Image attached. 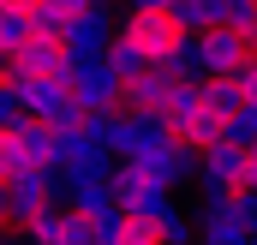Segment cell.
<instances>
[{
	"mask_svg": "<svg viewBox=\"0 0 257 245\" xmlns=\"http://www.w3.org/2000/svg\"><path fill=\"white\" fill-rule=\"evenodd\" d=\"M96 0H42L36 12H30V24H36V36H66V24L72 18H84Z\"/></svg>",
	"mask_w": 257,
	"mask_h": 245,
	"instance_id": "obj_14",
	"label": "cell"
},
{
	"mask_svg": "<svg viewBox=\"0 0 257 245\" xmlns=\"http://www.w3.org/2000/svg\"><path fill=\"white\" fill-rule=\"evenodd\" d=\"M24 120H30V114H24V102H18V90H12V84H0V132H18Z\"/></svg>",
	"mask_w": 257,
	"mask_h": 245,
	"instance_id": "obj_26",
	"label": "cell"
},
{
	"mask_svg": "<svg viewBox=\"0 0 257 245\" xmlns=\"http://www.w3.org/2000/svg\"><path fill=\"white\" fill-rule=\"evenodd\" d=\"M96 6H114V0H96Z\"/></svg>",
	"mask_w": 257,
	"mask_h": 245,
	"instance_id": "obj_33",
	"label": "cell"
},
{
	"mask_svg": "<svg viewBox=\"0 0 257 245\" xmlns=\"http://www.w3.org/2000/svg\"><path fill=\"white\" fill-rule=\"evenodd\" d=\"M114 36H120L114 12H108V6H90L84 18H72V24H66L60 42H66V60H108Z\"/></svg>",
	"mask_w": 257,
	"mask_h": 245,
	"instance_id": "obj_6",
	"label": "cell"
},
{
	"mask_svg": "<svg viewBox=\"0 0 257 245\" xmlns=\"http://www.w3.org/2000/svg\"><path fill=\"white\" fill-rule=\"evenodd\" d=\"M114 126H120V114H84L90 144H102V150H114Z\"/></svg>",
	"mask_w": 257,
	"mask_h": 245,
	"instance_id": "obj_27",
	"label": "cell"
},
{
	"mask_svg": "<svg viewBox=\"0 0 257 245\" xmlns=\"http://www.w3.org/2000/svg\"><path fill=\"white\" fill-rule=\"evenodd\" d=\"M120 245H162V221H156V215H126Z\"/></svg>",
	"mask_w": 257,
	"mask_h": 245,
	"instance_id": "obj_23",
	"label": "cell"
},
{
	"mask_svg": "<svg viewBox=\"0 0 257 245\" xmlns=\"http://www.w3.org/2000/svg\"><path fill=\"white\" fill-rule=\"evenodd\" d=\"M227 144H239V150H257V102H245V108L227 120Z\"/></svg>",
	"mask_w": 257,
	"mask_h": 245,
	"instance_id": "obj_24",
	"label": "cell"
},
{
	"mask_svg": "<svg viewBox=\"0 0 257 245\" xmlns=\"http://www.w3.org/2000/svg\"><path fill=\"white\" fill-rule=\"evenodd\" d=\"M203 108H209L215 120L227 126L239 108H245V96H239V78H203Z\"/></svg>",
	"mask_w": 257,
	"mask_h": 245,
	"instance_id": "obj_16",
	"label": "cell"
},
{
	"mask_svg": "<svg viewBox=\"0 0 257 245\" xmlns=\"http://www.w3.org/2000/svg\"><path fill=\"white\" fill-rule=\"evenodd\" d=\"M162 72H168V78H192V84H203V78H209V72H203V42H197V36H186V42L162 60Z\"/></svg>",
	"mask_w": 257,
	"mask_h": 245,
	"instance_id": "obj_17",
	"label": "cell"
},
{
	"mask_svg": "<svg viewBox=\"0 0 257 245\" xmlns=\"http://www.w3.org/2000/svg\"><path fill=\"white\" fill-rule=\"evenodd\" d=\"M0 6H12V12H36L42 0H0Z\"/></svg>",
	"mask_w": 257,
	"mask_h": 245,
	"instance_id": "obj_31",
	"label": "cell"
},
{
	"mask_svg": "<svg viewBox=\"0 0 257 245\" xmlns=\"http://www.w3.org/2000/svg\"><path fill=\"white\" fill-rule=\"evenodd\" d=\"M66 203H72L78 215H102V209H114V185H108V174H72V180H66Z\"/></svg>",
	"mask_w": 257,
	"mask_h": 245,
	"instance_id": "obj_13",
	"label": "cell"
},
{
	"mask_svg": "<svg viewBox=\"0 0 257 245\" xmlns=\"http://www.w3.org/2000/svg\"><path fill=\"white\" fill-rule=\"evenodd\" d=\"M162 245H168V239H162Z\"/></svg>",
	"mask_w": 257,
	"mask_h": 245,
	"instance_id": "obj_37",
	"label": "cell"
},
{
	"mask_svg": "<svg viewBox=\"0 0 257 245\" xmlns=\"http://www.w3.org/2000/svg\"><path fill=\"white\" fill-rule=\"evenodd\" d=\"M221 24L239 30L245 42H257V0H221Z\"/></svg>",
	"mask_w": 257,
	"mask_h": 245,
	"instance_id": "obj_22",
	"label": "cell"
},
{
	"mask_svg": "<svg viewBox=\"0 0 257 245\" xmlns=\"http://www.w3.org/2000/svg\"><path fill=\"white\" fill-rule=\"evenodd\" d=\"M156 221H162V239H168V245H192V239H197V221L180 209V203H168Z\"/></svg>",
	"mask_w": 257,
	"mask_h": 245,
	"instance_id": "obj_21",
	"label": "cell"
},
{
	"mask_svg": "<svg viewBox=\"0 0 257 245\" xmlns=\"http://www.w3.org/2000/svg\"><path fill=\"white\" fill-rule=\"evenodd\" d=\"M168 132H174V138H180L186 150H197V156H203L209 144H221V138H227V126L215 120L209 108H192V114H174V120H168Z\"/></svg>",
	"mask_w": 257,
	"mask_h": 245,
	"instance_id": "obj_12",
	"label": "cell"
},
{
	"mask_svg": "<svg viewBox=\"0 0 257 245\" xmlns=\"http://www.w3.org/2000/svg\"><path fill=\"white\" fill-rule=\"evenodd\" d=\"M108 66H114L120 78H138V72H150L156 60H150V54H144L132 36H114V48H108Z\"/></svg>",
	"mask_w": 257,
	"mask_h": 245,
	"instance_id": "obj_20",
	"label": "cell"
},
{
	"mask_svg": "<svg viewBox=\"0 0 257 245\" xmlns=\"http://www.w3.org/2000/svg\"><path fill=\"white\" fill-rule=\"evenodd\" d=\"M251 245H257V233H251Z\"/></svg>",
	"mask_w": 257,
	"mask_h": 245,
	"instance_id": "obj_35",
	"label": "cell"
},
{
	"mask_svg": "<svg viewBox=\"0 0 257 245\" xmlns=\"http://www.w3.org/2000/svg\"><path fill=\"white\" fill-rule=\"evenodd\" d=\"M0 239H6V227H0Z\"/></svg>",
	"mask_w": 257,
	"mask_h": 245,
	"instance_id": "obj_34",
	"label": "cell"
},
{
	"mask_svg": "<svg viewBox=\"0 0 257 245\" xmlns=\"http://www.w3.org/2000/svg\"><path fill=\"white\" fill-rule=\"evenodd\" d=\"M174 18H180L192 36H203V30L221 24V0H174Z\"/></svg>",
	"mask_w": 257,
	"mask_h": 245,
	"instance_id": "obj_18",
	"label": "cell"
},
{
	"mask_svg": "<svg viewBox=\"0 0 257 245\" xmlns=\"http://www.w3.org/2000/svg\"><path fill=\"white\" fill-rule=\"evenodd\" d=\"M108 185H114V203H120L126 215H162V209L174 203V191L156 185V180H150V168H144V162H126V156L114 162Z\"/></svg>",
	"mask_w": 257,
	"mask_h": 245,
	"instance_id": "obj_4",
	"label": "cell"
},
{
	"mask_svg": "<svg viewBox=\"0 0 257 245\" xmlns=\"http://www.w3.org/2000/svg\"><path fill=\"white\" fill-rule=\"evenodd\" d=\"M197 245H251V227L233 215V197H203Z\"/></svg>",
	"mask_w": 257,
	"mask_h": 245,
	"instance_id": "obj_11",
	"label": "cell"
},
{
	"mask_svg": "<svg viewBox=\"0 0 257 245\" xmlns=\"http://www.w3.org/2000/svg\"><path fill=\"white\" fill-rule=\"evenodd\" d=\"M174 84H180V78H168L162 66H150V72L126 78V90H120V114H162L168 96H174Z\"/></svg>",
	"mask_w": 257,
	"mask_h": 245,
	"instance_id": "obj_10",
	"label": "cell"
},
{
	"mask_svg": "<svg viewBox=\"0 0 257 245\" xmlns=\"http://www.w3.org/2000/svg\"><path fill=\"white\" fill-rule=\"evenodd\" d=\"M48 203H66L60 168H24L18 180L6 185V221H12V227H30Z\"/></svg>",
	"mask_w": 257,
	"mask_h": 245,
	"instance_id": "obj_2",
	"label": "cell"
},
{
	"mask_svg": "<svg viewBox=\"0 0 257 245\" xmlns=\"http://www.w3.org/2000/svg\"><path fill=\"white\" fill-rule=\"evenodd\" d=\"M30 36H36L30 12H12V6H0V54H18Z\"/></svg>",
	"mask_w": 257,
	"mask_h": 245,
	"instance_id": "obj_19",
	"label": "cell"
},
{
	"mask_svg": "<svg viewBox=\"0 0 257 245\" xmlns=\"http://www.w3.org/2000/svg\"><path fill=\"white\" fill-rule=\"evenodd\" d=\"M197 180H203V197H239L245 185H251V150H239V144H209L203 156H197Z\"/></svg>",
	"mask_w": 257,
	"mask_h": 245,
	"instance_id": "obj_3",
	"label": "cell"
},
{
	"mask_svg": "<svg viewBox=\"0 0 257 245\" xmlns=\"http://www.w3.org/2000/svg\"><path fill=\"white\" fill-rule=\"evenodd\" d=\"M6 60V84L12 78H66V42L60 36H30L18 54H0Z\"/></svg>",
	"mask_w": 257,
	"mask_h": 245,
	"instance_id": "obj_8",
	"label": "cell"
},
{
	"mask_svg": "<svg viewBox=\"0 0 257 245\" xmlns=\"http://www.w3.org/2000/svg\"><path fill=\"white\" fill-rule=\"evenodd\" d=\"M0 245H6V239H0Z\"/></svg>",
	"mask_w": 257,
	"mask_h": 245,
	"instance_id": "obj_36",
	"label": "cell"
},
{
	"mask_svg": "<svg viewBox=\"0 0 257 245\" xmlns=\"http://www.w3.org/2000/svg\"><path fill=\"white\" fill-rule=\"evenodd\" d=\"M197 42H203V72H209V78H233V72L257 54V42H245V36H239V30H227V24L203 30Z\"/></svg>",
	"mask_w": 257,
	"mask_h": 245,
	"instance_id": "obj_9",
	"label": "cell"
},
{
	"mask_svg": "<svg viewBox=\"0 0 257 245\" xmlns=\"http://www.w3.org/2000/svg\"><path fill=\"white\" fill-rule=\"evenodd\" d=\"M66 90H72V102H78L84 114H120L126 78L108 60H66Z\"/></svg>",
	"mask_w": 257,
	"mask_h": 245,
	"instance_id": "obj_1",
	"label": "cell"
},
{
	"mask_svg": "<svg viewBox=\"0 0 257 245\" xmlns=\"http://www.w3.org/2000/svg\"><path fill=\"white\" fill-rule=\"evenodd\" d=\"M233 78H239V96H245V102H257V54H251L245 66H239Z\"/></svg>",
	"mask_w": 257,
	"mask_h": 245,
	"instance_id": "obj_29",
	"label": "cell"
},
{
	"mask_svg": "<svg viewBox=\"0 0 257 245\" xmlns=\"http://www.w3.org/2000/svg\"><path fill=\"white\" fill-rule=\"evenodd\" d=\"M30 162H24V150H18V138L12 132H0V185H12L18 174H24Z\"/></svg>",
	"mask_w": 257,
	"mask_h": 245,
	"instance_id": "obj_25",
	"label": "cell"
},
{
	"mask_svg": "<svg viewBox=\"0 0 257 245\" xmlns=\"http://www.w3.org/2000/svg\"><path fill=\"white\" fill-rule=\"evenodd\" d=\"M132 12H174V0H132Z\"/></svg>",
	"mask_w": 257,
	"mask_h": 245,
	"instance_id": "obj_30",
	"label": "cell"
},
{
	"mask_svg": "<svg viewBox=\"0 0 257 245\" xmlns=\"http://www.w3.org/2000/svg\"><path fill=\"white\" fill-rule=\"evenodd\" d=\"M120 36H132V42H138V48H144L150 60L162 66L168 54H174V48H180V42H186V36H192V30H186V24H180L174 12H126Z\"/></svg>",
	"mask_w": 257,
	"mask_h": 245,
	"instance_id": "obj_5",
	"label": "cell"
},
{
	"mask_svg": "<svg viewBox=\"0 0 257 245\" xmlns=\"http://www.w3.org/2000/svg\"><path fill=\"white\" fill-rule=\"evenodd\" d=\"M24 245H96V227H90V215H78L72 203H48V209L24 227Z\"/></svg>",
	"mask_w": 257,
	"mask_h": 245,
	"instance_id": "obj_7",
	"label": "cell"
},
{
	"mask_svg": "<svg viewBox=\"0 0 257 245\" xmlns=\"http://www.w3.org/2000/svg\"><path fill=\"white\" fill-rule=\"evenodd\" d=\"M12 138H18V150H24V162H30V168H54V126L24 120Z\"/></svg>",
	"mask_w": 257,
	"mask_h": 245,
	"instance_id": "obj_15",
	"label": "cell"
},
{
	"mask_svg": "<svg viewBox=\"0 0 257 245\" xmlns=\"http://www.w3.org/2000/svg\"><path fill=\"white\" fill-rule=\"evenodd\" d=\"M0 227H12V221H6V185H0Z\"/></svg>",
	"mask_w": 257,
	"mask_h": 245,
	"instance_id": "obj_32",
	"label": "cell"
},
{
	"mask_svg": "<svg viewBox=\"0 0 257 245\" xmlns=\"http://www.w3.org/2000/svg\"><path fill=\"white\" fill-rule=\"evenodd\" d=\"M233 215H239V221H245V227L257 233V185H245V191L233 197Z\"/></svg>",
	"mask_w": 257,
	"mask_h": 245,
	"instance_id": "obj_28",
	"label": "cell"
}]
</instances>
